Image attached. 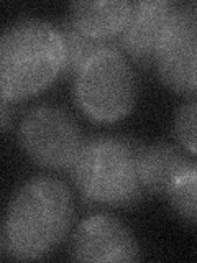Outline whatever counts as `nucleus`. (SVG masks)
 <instances>
[{
	"label": "nucleus",
	"instance_id": "nucleus-11",
	"mask_svg": "<svg viewBox=\"0 0 197 263\" xmlns=\"http://www.w3.org/2000/svg\"><path fill=\"white\" fill-rule=\"evenodd\" d=\"M61 30L63 36V48H64V68L63 72H71L74 76L81 66H84L90 58L102 51L105 48L119 46L115 43H105V41L94 40L84 33H81L77 28H74L71 23L66 22Z\"/></svg>",
	"mask_w": 197,
	"mask_h": 263
},
{
	"label": "nucleus",
	"instance_id": "nucleus-2",
	"mask_svg": "<svg viewBox=\"0 0 197 263\" xmlns=\"http://www.w3.org/2000/svg\"><path fill=\"white\" fill-rule=\"evenodd\" d=\"M64 68L61 30L41 18L10 23L0 38V96L8 102L31 97Z\"/></svg>",
	"mask_w": 197,
	"mask_h": 263
},
{
	"label": "nucleus",
	"instance_id": "nucleus-12",
	"mask_svg": "<svg viewBox=\"0 0 197 263\" xmlns=\"http://www.w3.org/2000/svg\"><path fill=\"white\" fill-rule=\"evenodd\" d=\"M172 211L197 227V161H191L166 194Z\"/></svg>",
	"mask_w": 197,
	"mask_h": 263
},
{
	"label": "nucleus",
	"instance_id": "nucleus-6",
	"mask_svg": "<svg viewBox=\"0 0 197 263\" xmlns=\"http://www.w3.org/2000/svg\"><path fill=\"white\" fill-rule=\"evenodd\" d=\"M164 86L178 94H197V4H178L168 35L156 58Z\"/></svg>",
	"mask_w": 197,
	"mask_h": 263
},
{
	"label": "nucleus",
	"instance_id": "nucleus-13",
	"mask_svg": "<svg viewBox=\"0 0 197 263\" xmlns=\"http://www.w3.org/2000/svg\"><path fill=\"white\" fill-rule=\"evenodd\" d=\"M174 137L183 150L197 155V97L181 104L172 123Z\"/></svg>",
	"mask_w": 197,
	"mask_h": 263
},
{
	"label": "nucleus",
	"instance_id": "nucleus-1",
	"mask_svg": "<svg viewBox=\"0 0 197 263\" xmlns=\"http://www.w3.org/2000/svg\"><path fill=\"white\" fill-rule=\"evenodd\" d=\"M74 219L71 187L40 175L23 183L7 205L0 250L10 260H38L57 249Z\"/></svg>",
	"mask_w": 197,
	"mask_h": 263
},
{
	"label": "nucleus",
	"instance_id": "nucleus-7",
	"mask_svg": "<svg viewBox=\"0 0 197 263\" xmlns=\"http://www.w3.org/2000/svg\"><path fill=\"white\" fill-rule=\"evenodd\" d=\"M76 261H138L140 245L133 232L110 214H92L74 230L69 247Z\"/></svg>",
	"mask_w": 197,
	"mask_h": 263
},
{
	"label": "nucleus",
	"instance_id": "nucleus-4",
	"mask_svg": "<svg viewBox=\"0 0 197 263\" xmlns=\"http://www.w3.org/2000/svg\"><path fill=\"white\" fill-rule=\"evenodd\" d=\"M72 96L79 110L98 123H115L133 110L138 82L119 46L105 48L74 72Z\"/></svg>",
	"mask_w": 197,
	"mask_h": 263
},
{
	"label": "nucleus",
	"instance_id": "nucleus-8",
	"mask_svg": "<svg viewBox=\"0 0 197 263\" xmlns=\"http://www.w3.org/2000/svg\"><path fill=\"white\" fill-rule=\"evenodd\" d=\"M176 2L169 0H136L131 2L125 28L119 36V46L131 60L154 66L156 58L168 35Z\"/></svg>",
	"mask_w": 197,
	"mask_h": 263
},
{
	"label": "nucleus",
	"instance_id": "nucleus-5",
	"mask_svg": "<svg viewBox=\"0 0 197 263\" xmlns=\"http://www.w3.org/2000/svg\"><path fill=\"white\" fill-rule=\"evenodd\" d=\"M84 142L77 122L56 105L33 107L18 127L22 150L33 163L46 170H71Z\"/></svg>",
	"mask_w": 197,
	"mask_h": 263
},
{
	"label": "nucleus",
	"instance_id": "nucleus-3",
	"mask_svg": "<svg viewBox=\"0 0 197 263\" xmlns=\"http://www.w3.org/2000/svg\"><path fill=\"white\" fill-rule=\"evenodd\" d=\"M135 140L98 135L84 142L71 166V179L90 204L128 208L145 196L138 171Z\"/></svg>",
	"mask_w": 197,
	"mask_h": 263
},
{
	"label": "nucleus",
	"instance_id": "nucleus-10",
	"mask_svg": "<svg viewBox=\"0 0 197 263\" xmlns=\"http://www.w3.org/2000/svg\"><path fill=\"white\" fill-rule=\"evenodd\" d=\"M191 160L187 155L168 142L140 143L138 171L145 194L166 196Z\"/></svg>",
	"mask_w": 197,
	"mask_h": 263
},
{
	"label": "nucleus",
	"instance_id": "nucleus-14",
	"mask_svg": "<svg viewBox=\"0 0 197 263\" xmlns=\"http://www.w3.org/2000/svg\"><path fill=\"white\" fill-rule=\"evenodd\" d=\"M8 123H10V110H8V101L2 99V102H0V125H2L4 132L8 128Z\"/></svg>",
	"mask_w": 197,
	"mask_h": 263
},
{
	"label": "nucleus",
	"instance_id": "nucleus-9",
	"mask_svg": "<svg viewBox=\"0 0 197 263\" xmlns=\"http://www.w3.org/2000/svg\"><path fill=\"white\" fill-rule=\"evenodd\" d=\"M130 8L128 0H79L69 5L68 23L94 40L119 45Z\"/></svg>",
	"mask_w": 197,
	"mask_h": 263
}]
</instances>
